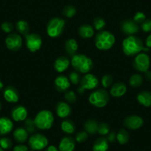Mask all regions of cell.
<instances>
[{"instance_id":"ee69618b","label":"cell","mask_w":151,"mask_h":151,"mask_svg":"<svg viewBox=\"0 0 151 151\" xmlns=\"http://www.w3.org/2000/svg\"><path fill=\"white\" fill-rule=\"evenodd\" d=\"M13 151H28V147L24 145H18L14 147Z\"/></svg>"},{"instance_id":"60d3db41","label":"cell","mask_w":151,"mask_h":151,"mask_svg":"<svg viewBox=\"0 0 151 151\" xmlns=\"http://www.w3.org/2000/svg\"><path fill=\"white\" fill-rule=\"evenodd\" d=\"M133 19V21L136 22L139 24H142V23H143L147 19H146V16H145V14H144L143 12H140V11H139V12H137L136 14H135Z\"/></svg>"},{"instance_id":"816d5d0a","label":"cell","mask_w":151,"mask_h":151,"mask_svg":"<svg viewBox=\"0 0 151 151\" xmlns=\"http://www.w3.org/2000/svg\"><path fill=\"white\" fill-rule=\"evenodd\" d=\"M0 151H4V150L2 149V148L1 147H0Z\"/></svg>"},{"instance_id":"f6af8a7d","label":"cell","mask_w":151,"mask_h":151,"mask_svg":"<svg viewBox=\"0 0 151 151\" xmlns=\"http://www.w3.org/2000/svg\"><path fill=\"white\" fill-rule=\"evenodd\" d=\"M107 139L109 142H115L116 139V134L115 132H110V133L107 134Z\"/></svg>"},{"instance_id":"8992f818","label":"cell","mask_w":151,"mask_h":151,"mask_svg":"<svg viewBox=\"0 0 151 151\" xmlns=\"http://www.w3.org/2000/svg\"><path fill=\"white\" fill-rule=\"evenodd\" d=\"M109 94L104 89H98L89 96V102L95 107L101 108L105 107L109 101Z\"/></svg>"},{"instance_id":"b9f144b4","label":"cell","mask_w":151,"mask_h":151,"mask_svg":"<svg viewBox=\"0 0 151 151\" xmlns=\"http://www.w3.org/2000/svg\"><path fill=\"white\" fill-rule=\"evenodd\" d=\"M1 27H2V30L6 33H10L14 30V25L9 22H5L2 23Z\"/></svg>"},{"instance_id":"ac0fdd59","label":"cell","mask_w":151,"mask_h":151,"mask_svg":"<svg viewBox=\"0 0 151 151\" xmlns=\"http://www.w3.org/2000/svg\"><path fill=\"white\" fill-rule=\"evenodd\" d=\"M70 64V61L67 56H59L55 60L53 67L58 73H63L66 70L68 69Z\"/></svg>"},{"instance_id":"7c38bea8","label":"cell","mask_w":151,"mask_h":151,"mask_svg":"<svg viewBox=\"0 0 151 151\" xmlns=\"http://www.w3.org/2000/svg\"><path fill=\"white\" fill-rule=\"evenodd\" d=\"M144 124V120L141 116L137 115H130L124 119V125L126 128L130 130H138Z\"/></svg>"},{"instance_id":"7bdbcfd3","label":"cell","mask_w":151,"mask_h":151,"mask_svg":"<svg viewBox=\"0 0 151 151\" xmlns=\"http://www.w3.org/2000/svg\"><path fill=\"white\" fill-rule=\"evenodd\" d=\"M141 28L145 33L151 32V19H146L143 23L141 24Z\"/></svg>"},{"instance_id":"484cf974","label":"cell","mask_w":151,"mask_h":151,"mask_svg":"<svg viewBox=\"0 0 151 151\" xmlns=\"http://www.w3.org/2000/svg\"><path fill=\"white\" fill-rule=\"evenodd\" d=\"M14 139L19 143H24L28 139V132L25 128L18 127L14 132Z\"/></svg>"},{"instance_id":"44dd1931","label":"cell","mask_w":151,"mask_h":151,"mask_svg":"<svg viewBox=\"0 0 151 151\" xmlns=\"http://www.w3.org/2000/svg\"><path fill=\"white\" fill-rule=\"evenodd\" d=\"M127 92V86L122 82H118L112 85L110 88V95L113 97H121Z\"/></svg>"},{"instance_id":"bcb514c9","label":"cell","mask_w":151,"mask_h":151,"mask_svg":"<svg viewBox=\"0 0 151 151\" xmlns=\"http://www.w3.org/2000/svg\"><path fill=\"white\" fill-rule=\"evenodd\" d=\"M145 45H146V47H149V48H151V34H150L149 36H147V37L146 38Z\"/></svg>"},{"instance_id":"8fae6325","label":"cell","mask_w":151,"mask_h":151,"mask_svg":"<svg viewBox=\"0 0 151 151\" xmlns=\"http://www.w3.org/2000/svg\"><path fill=\"white\" fill-rule=\"evenodd\" d=\"M6 47L12 51H18L22 46V38L17 33H11L5 39Z\"/></svg>"},{"instance_id":"1f68e13d","label":"cell","mask_w":151,"mask_h":151,"mask_svg":"<svg viewBox=\"0 0 151 151\" xmlns=\"http://www.w3.org/2000/svg\"><path fill=\"white\" fill-rule=\"evenodd\" d=\"M76 14V9L73 5H68L64 8L62 14L67 18H73Z\"/></svg>"},{"instance_id":"f907efd6","label":"cell","mask_w":151,"mask_h":151,"mask_svg":"<svg viewBox=\"0 0 151 151\" xmlns=\"http://www.w3.org/2000/svg\"><path fill=\"white\" fill-rule=\"evenodd\" d=\"M1 109H2V104L0 103V111H1Z\"/></svg>"},{"instance_id":"ab89813d","label":"cell","mask_w":151,"mask_h":151,"mask_svg":"<svg viewBox=\"0 0 151 151\" xmlns=\"http://www.w3.org/2000/svg\"><path fill=\"white\" fill-rule=\"evenodd\" d=\"M88 139V133L86 131H80L76 135V141L79 143L85 142Z\"/></svg>"},{"instance_id":"4dcf8cb0","label":"cell","mask_w":151,"mask_h":151,"mask_svg":"<svg viewBox=\"0 0 151 151\" xmlns=\"http://www.w3.org/2000/svg\"><path fill=\"white\" fill-rule=\"evenodd\" d=\"M116 139L118 142L121 145H125L128 142L130 139V136L129 133L125 129H120L116 134Z\"/></svg>"},{"instance_id":"52a82bcc","label":"cell","mask_w":151,"mask_h":151,"mask_svg":"<svg viewBox=\"0 0 151 151\" xmlns=\"http://www.w3.org/2000/svg\"><path fill=\"white\" fill-rule=\"evenodd\" d=\"M99 79L95 75L91 73H86L81 79V85L78 88L79 94H83L86 90L96 89L99 86Z\"/></svg>"},{"instance_id":"e575fe53","label":"cell","mask_w":151,"mask_h":151,"mask_svg":"<svg viewBox=\"0 0 151 151\" xmlns=\"http://www.w3.org/2000/svg\"><path fill=\"white\" fill-rule=\"evenodd\" d=\"M24 128L28 132V133H34L36 128L34 120L31 119H26L25 123H24Z\"/></svg>"},{"instance_id":"836d02e7","label":"cell","mask_w":151,"mask_h":151,"mask_svg":"<svg viewBox=\"0 0 151 151\" xmlns=\"http://www.w3.org/2000/svg\"><path fill=\"white\" fill-rule=\"evenodd\" d=\"M68 79H69L70 83L73 84V85H78L79 83H80L81 81V76L79 75V73L77 71H71L69 73V76H68Z\"/></svg>"},{"instance_id":"d6a6232c","label":"cell","mask_w":151,"mask_h":151,"mask_svg":"<svg viewBox=\"0 0 151 151\" xmlns=\"http://www.w3.org/2000/svg\"><path fill=\"white\" fill-rule=\"evenodd\" d=\"M106 22L104 19L101 17H96L93 20V28H95L96 30L101 31L103 30L104 27H105Z\"/></svg>"},{"instance_id":"83f0119b","label":"cell","mask_w":151,"mask_h":151,"mask_svg":"<svg viewBox=\"0 0 151 151\" xmlns=\"http://www.w3.org/2000/svg\"><path fill=\"white\" fill-rule=\"evenodd\" d=\"M61 129L66 134H73L76 131V125L72 120L65 119L61 124Z\"/></svg>"},{"instance_id":"d6986e66","label":"cell","mask_w":151,"mask_h":151,"mask_svg":"<svg viewBox=\"0 0 151 151\" xmlns=\"http://www.w3.org/2000/svg\"><path fill=\"white\" fill-rule=\"evenodd\" d=\"M76 142L70 136H65L62 139L59 145V151H74Z\"/></svg>"},{"instance_id":"f546056e","label":"cell","mask_w":151,"mask_h":151,"mask_svg":"<svg viewBox=\"0 0 151 151\" xmlns=\"http://www.w3.org/2000/svg\"><path fill=\"white\" fill-rule=\"evenodd\" d=\"M16 29L20 34L26 35L29 33L30 26L28 23L24 20H19L16 23Z\"/></svg>"},{"instance_id":"4fadbf2b","label":"cell","mask_w":151,"mask_h":151,"mask_svg":"<svg viewBox=\"0 0 151 151\" xmlns=\"http://www.w3.org/2000/svg\"><path fill=\"white\" fill-rule=\"evenodd\" d=\"M121 30L127 36H131L139 31V26L133 19H126L122 22Z\"/></svg>"},{"instance_id":"603a6c76","label":"cell","mask_w":151,"mask_h":151,"mask_svg":"<svg viewBox=\"0 0 151 151\" xmlns=\"http://www.w3.org/2000/svg\"><path fill=\"white\" fill-rule=\"evenodd\" d=\"M94 28L92 25L88 24H82L80 26L78 30V33L79 36L83 39H89L93 36L94 35Z\"/></svg>"},{"instance_id":"277c9868","label":"cell","mask_w":151,"mask_h":151,"mask_svg":"<svg viewBox=\"0 0 151 151\" xmlns=\"http://www.w3.org/2000/svg\"><path fill=\"white\" fill-rule=\"evenodd\" d=\"M36 128L40 130H48L53 126L54 122V116L51 111L43 110L36 114L34 119Z\"/></svg>"},{"instance_id":"7402d4cb","label":"cell","mask_w":151,"mask_h":151,"mask_svg":"<svg viewBox=\"0 0 151 151\" xmlns=\"http://www.w3.org/2000/svg\"><path fill=\"white\" fill-rule=\"evenodd\" d=\"M138 102L142 106L146 107H151V92L150 91H142L136 96Z\"/></svg>"},{"instance_id":"cb8c5ba5","label":"cell","mask_w":151,"mask_h":151,"mask_svg":"<svg viewBox=\"0 0 151 151\" xmlns=\"http://www.w3.org/2000/svg\"><path fill=\"white\" fill-rule=\"evenodd\" d=\"M78 43L74 39H69L65 43V49L68 56H73L76 54L78 50Z\"/></svg>"},{"instance_id":"d4e9b609","label":"cell","mask_w":151,"mask_h":151,"mask_svg":"<svg viewBox=\"0 0 151 151\" xmlns=\"http://www.w3.org/2000/svg\"><path fill=\"white\" fill-rule=\"evenodd\" d=\"M107 138L100 137L95 141L93 146V151H107L109 148V143Z\"/></svg>"},{"instance_id":"681fc988","label":"cell","mask_w":151,"mask_h":151,"mask_svg":"<svg viewBox=\"0 0 151 151\" xmlns=\"http://www.w3.org/2000/svg\"><path fill=\"white\" fill-rule=\"evenodd\" d=\"M4 88V84L2 83V82L1 80H0V90L3 89Z\"/></svg>"},{"instance_id":"7a4b0ae2","label":"cell","mask_w":151,"mask_h":151,"mask_svg":"<svg viewBox=\"0 0 151 151\" xmlns=\"http://www.w3.org/2000/svg\"><path fill=\"white\" fill-rule=\"evenodd\" d=\"M70 64L76 71L84 74L88 73L93 68L92 59L84 54H75L73 56Z\"/></svg>"},{"instance_id":"f1b7e54d","label":"cell","mask_w":151,"mask_h":151,"mask_svg":"<svg viewBox=\"0 0 151 151\" xmlns=\"http://www.w3.org/2000/svg\"><path fill=\"white\" fill-rule=\"evenodd\" d=\"M144 79L142 77V76L139 73H136L132 75L129 79V84H130V87L133 88H139L141 85L143 83Z\"/></svg>"},{"instance_id":"9a60e30c","label":"cell","mask_w":151,"mask_h":151,"mask_svg":"<svg viewBox=\"0 0 151 151\" xmlns=\"http://www.w3.org/2000/svg\"><path fill=\"white\" fill-rule=\"evenodd\" d=\"M11 117L15 122L25 121L27 118V109L24 106H17L11 111Z\"/></svg>"},{"instance_id":"2e32d148","label":"cell","mask_w":151,"mask_h":151,"mask_svg":"<svg viewBox=\"0 0 151 151\" xmlns=\"http://www.w3.org/2000/svg\"><path fill=\"white\" fill-rule=\"evenodd\" d=\"M56 114L62 119H66L70 115L71 107L68 103L65 101H59L56 105Z\"/></svg>"},{"instance_id":"c3c4849f","label":"cell","mask_w":151,"mask_h":151,"mask_svg":"<svg viewBox=\"0 0 151 151\" xmlns=\"http://www.w3.org/2000/svg\"><path fill=\"white\" fill-rule=\"evenodd\" d=\"M45 151H59V150L57 149V147H56V146H54V145H50V146L47 147Z\"/></svg>"},{"instance_id":"ffe728a7","label":"cell","mask_w":151,"mask_h":151,"mask_svg":"<svg viewBox=\"0 0 151 151\" xmlns=\"http://www.w3.org/2000/svg\"><path fill=\"white\" fill-rule=\"evenodd\" d=\"M14 128L13 122L7 117L0 118V136H5L12 131Z\"/></svg>"},{"instance_id":"4316f807","label":"cell","mask_w":151,"mask_h":151,"mask_svg":"<svg viewBox=\"0 0 151 151\" xmlns=\"http://www.w3.org/2000/svg\"><path fill=\"white\" fill-rule=\"evenodd\" d=\"M99 125V124L96 120L88 119L85 122L84 128L88 134L93 135L98 133Z\"/></svg>"},{"instance_id":"ba28073f","label":"cell","mask_w":151,"mask_h":151,"mask_svg":"<svg viewBox=\"0 0 151 151\" xmlns=\"http://www.w3.org/2000/svg\"><path fill=\"white\" fill-rule=\"evenodd\" d=\"M28 143L33 150H41L47 147L48 139L42 133H35L29 138Z\"/></svg>"},{"instance_id":"7dc6e473","label":"cell","mask_w":151,"mask_h":151,"mask_svg":"<svg viewBox=\"0 0 151 151\" xmlns=\"http://www.w3.org/2000/svg\"><path fill=\"white\" fill-rule=\"evenodd\" d=\"M145 78L147 81L151 82V71L147 70L145 73Z\"/></svg>"},{"instance_id":"74e56055","label":"cell","mask_w":151,"mask_h":151,"mask_svg":"<svg viewBox=\"0 0 151 151\" xmlns=\"http://www.w3.org/2000/svg\"><path fill=\"white\" fill-rule=\"evenodd\" d=\"M13 143L11 139L8 137H3L0 139V147L3 150H8L12 147Z\"/></svg>"},{"instance_id":"8d00e7d4","label":"cell","mask_w":151,"mask_h":151,"mask_svg":"<svg viewBox=\"0 0 151 151\" xmlns=\"http://www.w3.org/2000/svg\"><path fill=\"white\" fill-rule=\"evenodd\" d=\"M110 132V126L107 123L102 122L101 124H99L98 128V133H99L101 136H106V135L108 134Z\"/></svg>"},{"instance_id":"6da1fadb","label":"cell","mask_w":151,"mask_h":151,"mask_svg":"<svg viewBox=\"0 0 151 151\" xmlns=\"http://www.w3.org/2000/svg\"><path fill=\"white\" fill-rule=\"evenodd\" d=\"M144 43L142 39L135 35L127 36L122 42V50L127 56H134L143 51Z\"/></svg>"},{"instance_id":"3957f363","label":"cell","mask_w":151,"mask_h":151,"mask_svg":"<svg viewBox=\"0 0 151 151\" xmlns=\"http://www.w3.org/2000/svg\"><path fill=\"white\" fill-rule=\"evenodd\" d=\"M116 42L114 35L107 30H101L95 37V45L99 50H107L113 47Z\"/></svg>"},{"instance_id":"30bf717a","label":"cell","mask_w":151,"mask_h":151,"mask_svg":"<svg viewBox=\"0 0 151 151\" xmlns=\"http://www.w3.org/2000/svg\"><path fill=\"white\" fill-rule=\"evenodd\" d=\"M26 47L30 52H36L42 45V37L38 33H27L24 35Z\"/></svg>"},{"instance_id":"5bb4252c","label":"cell","mask_w":151,"mask_h":151,"mask_svg":"<svg viewBox=\"0 0 151 151\" xmlns=\"http://www.w3.org/2000/svg\"><path fill=\"white\" fill-rule=\"evenodd\" d=\"M54 85L55 88L59 92L63 93L66 92L69 89L70 86V82L68 77L64 75H59L55 79Z\"/></svg>"},{"instance_id":"d590c367","label":"cell","mask_w":151,"mask_h":151,"mask_svg":"<svg viewBox=\"0 0 151 151\" xmlns=\"http://www.w3.org/2000/svg\"><path fill=\"white\" fill-rule=\"evenodd\" d=\"M113 78L110 74H105L101 78V85L104 88H110L113 84Z\"/></svg>"},{"instance_id":"f35d334b","label":"cell","mask_w":151,"mask_h":151,"mask_svg":"<svg viewBox=\"0 0 151 151\" xmlns=\"http://www.w3.org/2000/svg\"><path fill=\"white\" fill-rule=\"evenodd\" d=\"M64 98H65L67 103H70V104H73V103L76 102V95L72 91H67L65 93Z\"/></svg>"},{"instance_id":"e0dca14e","label":"cell","mask_w":151,"mask_h":151,"mask_svg":"<svg viewBox=\"0 0 151 151\" xmlns=\"http://www.w3.org/2000/svg\"><path fill=\"white\" fill-rule=\"evenodd\" d=\"M3 96L5 99L10 103L17 102L19 99L18 91L12 86H8L5 88L3 93Z\"/></svg>"},{"instance_id":"9c48e42d","label":"cell","mask_w":151,"mask_h":151,"mask_svg":"<svg viewBox=\"0 0 151 151\" xmlns=\"http://www.w3.org/2000/svg\"><path fill=\"white\" fill-rule=\"evenodd\" d=\"M150 59L149 56L145 53H140L135 56L133 62V66L138 72L145 73L149 70Z\"/></svg>"},{"instance_id":"5b68a950","label":"cell","mask_w":151,"mask_h":151,"mask_svg":"<svg viewBox=\"0 0 151 151\" xmlns=\"http://www.w3.org/2000/svg\"><path fill=\"white\" fill-rule=\"evenodd\" d=\"M65 21L59 17L51 19L47 23V33L50 37L57 38L60 36L65 30Z\"/></svg>"}]
</instances>
